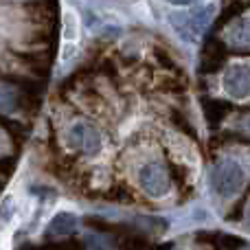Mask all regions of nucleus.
Listing matches in <instances>:
<instances>
[{
    "label": "nucleus",
    "instance_id": "1",
    "mask_svg": "<svg viewBox=\"0 0 250 250\" xmlns=\"http://www.w3.org/2000/svg\"><path fill=\"white\" fill-rule=\"evenodd\" d=\"M244 169L239 167V163L230 158L217 160L211 169V189L217 198L230 200L242 191L244 187Z\"/></svg>",
    "mask_w": 250,
    "mask_h": 250
},
{
    "label": "nucleus",
    "instance_id": "2",
    "mask_svg": "<svg viewBox=\"0 0 250 250\" xmlns=\"http://www.w3.org/2000/svg\"><path fill=\"white\" fill-rule=\"evenodd\" d=\"M138 187L149 198H163L171 189V176L163 163H147L138 171Z\"/></svg>",
    "mask_w": 250,
    "mask_h": 250
},
{
    "label": "nucleus",
    "instance_id": "3",
    "mask_svg": "<svg viewBox=\"0 0 250 250\" xmlns=\"http://www.w3.org/2000/svg\"><path fill=\"white\" fill-rule=\"evenodd\" d=\"M68 143L83 156H92L101 149V132L92 123L79 121L68 129Z\"/></svg>",
    "mask_w": 250,
    "mask_h": 250
},
{
    "label": "nucleus",
    "instance_id": "4",
    "mask_svg": "<svg viewBox=\"0 0 250 250\" xmlns=\"http://www.w3.org/2000/svg\"><path fill=\"white\" fill-rule=\"evenodd\" d=\"M211 13H213V7H204V9H200V11L173 16V29L178 31V35H180L182 40L195 42V40L202 35V31L207 29Z\"/></svg>",
    "mask_w": 250,
    "mask_h": 250
},
{
    "label": "nucleus",
    "instance_id": "5",
    "mask_svg": "<svg viewBox=\"0 0 250 250\" xmlns=\"http://www.w3.org/2000/svg\"><path fill=\"white\" fill-rule=\"evenodd\" d=\"M222 86H224L226 95L235 97V99H244L250 95V68L244 64L230 66L222 77Z\"/></svg>",
    "mask_w": 250,
    "mask_h": 250
},
{
    "label": "nucleus",
    "instance_id": "6",
    "mask_svg": "<svg viewBox=\"0 0 250 250\" xmlns=\"http://www.w3.org/2000/svg\"><path fill=\"white\" fill-rule=\"evenodd\" d=\"M226 60V42H222L220 38L211 35L207 38L202 46V55H200V73H215L224 66Z\"/></svg>",
    "mask_w": 250,
    "mask_h": 250
},
{
    "label": "nucleus",
    "instance_id": "7",
    "mask_svg": "<svg viewBox=\"0 0 250 250\" xmlns=\"http://www.w3.org/2000/svg\"><path fill=\"white\" fill-rule=\"evenodd\" d=\"M224 38H226V44L237 48V51H246V48H250V20L248 18H244V20L237 18V20L226 29Z\"/></svg>",
    "mask_w": 250,
    "mask_h": 250
},
{
    "label": "nucleus",
    "instance_id": "8",
    "mask_svg": "<svg viewBox=\"0 0 250 250\" xmlns=\"http://www.w3.org/2000/svg\"><path fill=\"white\" fill-rule=\"evenodd\" d=\"M75 230V215L73 213H60V215L53 217V222L48 224V239L53 237H68Z\"/></svg>",
    "mask_w": 250,
    "mask_h": 250
},
{
    "label": "nucleus",
    "instance_id": "9",
    "mask_svg": "<svg viewBox=\"0 0 250 250\" xmlns=\"http://www.w3.org/2000/svg\"><path fill=\"white\" fill-rule=\"evenodd\" d=\"M204 110H207L208 123L217 125L222 119L226 117V112L230 110V105L226 104V101H222V99H207V101H204Z\"/></svg>",
    "mask_w": 250,
    "mask_h": 250
},
{
    "label": "nucleus",
    "instance_id": "10",
    "mask_svg": "<svg viewBox=\"0 0 250 250\" xmlns=\"http://www.w3.org/2000/svg\"><path fill=\"white\" fill-rule=\"evenodd\" d=\"M208 244H211V246H215V248H242V246H246V242H244V239H237V237L226 235V233H211Z\"/></svg>",
    "mask_w": 250,
    "mask_h": 250
},
{
    "label": "nucleus",
    "instance_id": "11",
    "mask_svg": "<svg viewBox=\"0 0 250 250\" xmlns=\"http://www.w3.org/2000/svg\"><path fill=\"white\" fill-rule=\"evenodd\" d=\"M167 2H171V4H193V2H198V0H167Z\"/></svg>",
    "mask_w": 250,
    "mask_h": 250
},
{
    "label": "nucleus",
    "instance_id": "12",
    "mask_svg": "<svg viewBox=\"0 0 250 250\" xmlns=\"http://www.w3.org/2000/svg\"><path fill=\"white\" fill-rule=\"evenodd\" d=\"M246 222H248V226H250V207H248V213H246Z\"/></svg>",
    "mask_w": 250,
    "mask_h": 250
},
{
    "label": "nucleus",
    "instance_id": "13",
    "mask_svg": "<svg viewBox=\"0 0 250 250\" xmlns=\"http://www.w3.org/2000/svg\"><path fill=\"white\" fill-rule=\"evenodd\" d=\"M24 2H35V0H24Z\"/></svg>",
    "mask_w": 250,
    "mask_h": 250
}]
</instances>
